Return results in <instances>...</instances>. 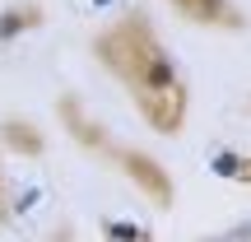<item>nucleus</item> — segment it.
<instances>
[{"label": "nucleus", "instance_id": "4", "mask_svg": "<svg viewBox=\"0 0 251 242\" xmlns=\"http://www.w3.org/2000/svg\"><path fill=\"white\" fill-rule=\"evenodd\" d=\"M233 177H242V182H251V159H247V163H237V172H233Z\"/></svg>", "mask_w": 251, "mask_h": 242}, {"label": "nucleus", "instance_id": "1", "mask_svg": "<svg viewBox=\"0 0 251 242\" xmlns=\"http://www.w3.org/2000/svg\"><path fill=\"white\" fill-rule=\"evenodd\" d=\"M140 108L158 131H177L181 126V112H186V98H181V84L177 80H163V84H149L140 89Z\"/></svg>", "mask_w": 251, "mask_h": 242}, {"label": "nucleus", "instance_id": "2", "mask_svg": "<svg viewBox=\"0 0 251 242\" xmlns=\"http://www.w3.org/2000/svg\"><path fill=\"white\" fill-rule=\"evenodd\" d=\"M126 168H130V177L140 182V187L149 191L158 205H168V200H172V187H168V177H163V168H158L153 159H144V154H130V159H126Z\"/></svg>", "mask_w": 251, "mask_h": 242}, {"label": "nucleus", "instance_id": "3", "mask_svg": "<svg viewBox=\"0 0 251 242\" xmlns=\"http://www.w3.org/2000/svg\"><path fill=\"white\" fill-rule=\"evenodd\" d=\"M172 5H177L186 19H196V24H224V28L237 24V9L224 5V0H172Z\"/></svg>", "mask_w": 251, "mask_h": 242}]
</instances>
